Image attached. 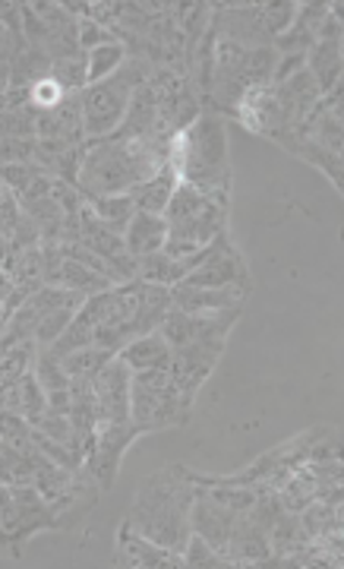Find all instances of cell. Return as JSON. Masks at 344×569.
<instances>
[{"mask_svg":"<svg viewBox=\"0 0 344 569\" xmlns=\"http://www.w3.org/2000/svg\"><path fill=\"white\" fill-rule=\"evenodd\" d=\"M193 500H196V485L190 481L186 468L168 465L142 478L123 522L133 531H140L142 538L174 553H183L193 535V522H190Z\"/></svg>","mask_w":344,"mask_h":569,"instance_id":"1","label":"cell"},{"mask_svg":"<svg viewBox=\"0 0 344 569\" xmlns=\"http://www.w3.org/2000/svg\"><path fill=\"white\" fill-rule=\"evenodd\" d=\"M67 95L70 92L54 77H44V80H39V83L29 89V108L32 111H54Z\"/></svg>","mask_w":344,"mask_h":569,"instance_id":"32","label":"cell"},{"mask_svg":"<svg viewBox=\"0 0 344 569\" xmlns=\"http://www.w3.org/2000/svg\"><path fill=\"white\" fill-rule=\"evenodd\" d=\"M22 48H26V42H17V39L10 35V29H3V26H0V70H3V67H10V61L20 54Z\"/></svg>","mask_w":344,"mask_h":569,"instance_id":"37","label":"cell"},{"mask_svg":"<svg viewBox=\"0 0 344 569\" xmlns=\"http://www.w3.org/2000/svg\"><path fill=\"white\" fill-rule=\"evenodd\" d=\"M294 155H301L304 162L316 165V169L323 171L325 177H332V184H335V187L344 190L342 155H338V152H328V149L316 146V143H310L306 136H301V140H297V146H294Z\"/></svg>","mask_w":344,"mask_h":569,"instance_id":"29","label":"cell"},{"mask_svg":"<svg viewBox=\"0 0 344 569\" xmlns=\"http://www.w3.org/2000/svg\"><path fill=\"white\" fill-rule=\"evenodd\" d=\"M181 184V177H178V171L171 169V165H164L159 174H152L145 184L130 190V200H133V206L136 212H149V215H164L168 210V203H171V196H174V190Z\"/></svg>","mask_w":344,"mask_h":569,"instance_id":"20","label":"cell"},{"mask_svg":"<svg viewBox=\"0 0 344 569\" xmlns=\"http://www.w3.org/2000/svg\"><path fill=\"white\" fill-rule=\"evenodd\" d=\"M111 358H118V355L114 352H104L99 345H85V348H77V352L63 355L61 364L63 370H67V377L92 379Z\"/></svg>","mask_w":344,"mask_h":569,"instance_id":"26","label":"cell"},{"mask_svg":"<svg viewBox=\"0 0 344 569\" xmlns=\"http://www.w3.org/2000/svg\"><path fill=\"white\" fill-rule=\"evenodd\" d=\"M85 61H89V85L102 83V80H108L111 73H118L123 63H127V44L123 42L102 44V48L89 51V54H85Z\"/></svg>","mask_w":344,"mask_h":569,"instance_id":"27","label":"cell"},{"mask_svg":"<svg viewBox=\"0 0 344 569\" xmlns=\"http://www.w3.org/2000/svg\"><path fill=\"white\" fill-rule=\"evenodd\" d=\"M183 275H186L183 260H174V256H168L164 251L149 253V256L136 260V278L145 282V285H164V288H171V285L181 282Z\"/></svg>","mask_w":344,"mask_h":569,"instance_id":"23","label":"cell"},{"mask_svg":"<svg viewBox=\"0 0 344 569\" xmlns=\"http://www.w3.org/2000/svg\"><path fill=\"white\" fill-rule=\"evenodd\" d=\"M7 260H10V237L0 234V270L7 266Z\"/></svg>","mask_w":344,"mask_h":569,"instance_id":"39","label":"cell"},{"mask_svg":"<svg viewBox=\"0 0 344 569\" xmlns=\"http://www.w3.org/2000/svg\"><path fill=\"white\" fill-rule=\"evenodd\" d=\"M36 430H41L44 437H51V440L63 443V446H70L73 443V424H70V415H54V411H44L39 421L32 424Z\"/></svg>","mask_w":344,"mask_h":569,"instance_id":"35","label":"cell"},{"mask_svg":"<svg viewBox=\"0 0 344 569\" xmlns=\"http://www.w3.org/2000/svg\"><path fill=\"white\" fill-rule=\"evenodd\" d=\"M32 374H36V379H39V386L44 389V396H48V399L70 389V377H67V370H63L61 358H58L51 348H39V352H36Z\"/></svg>","mask_w":344,"mask_h":569,"instance_id":"25","label":"cell"},{"mask_svg":"<svg viewBox=\"0 0 344 569\" xmlns=\"http://www.w3.org/2000/svg\"><path fill=\"white\" fill-rule=\"evenodd\" d=\"M89 203V200H85ZM92 206V212L102 219L104 225H111L114 232H127V225H130V219H133V212H136V206H133V200H130V193H118V196H99V200H92L89 203Z\"/></svg>","mask_w":344,"mask_h":569,"instance_id":"28","label":"cell"},{"mask_svg":"<svg viewBox=\"0 0 344 569\" xmlns=\"http://www.w3.org/2000/svg\"><path fill=\"white\" fill-rule=\"evenodd\" d=\"M224 355V342H193V345H183V348H171V367L168 374L174 377L181 396L190 405L196 399L200 386L205 377L215 370V364Z\"/></svg>","mask_w":344,"mask_h":569,"instance_id":"11","label":"cell"},{"mask_svg":"<svg viewBox=\"0 0 344 569\" xmlns=\"http://www.w3.org/2000/svg\"><path fill=\"white\" fill-rule=\"evenodd\" d=\"M243 512L224 506L222 500H215L205 487H196V500H193V512H190V522H193V531L203 535L205 541L212 548L224 553L227 541H231V531L237 526Z\"/></svg>","mask_w":344,"mask_h":569,"instance_id":"14","label":"cell"},{"mask_svg":"<svg viewBox=\"0 0 344 569\" xmlns=\"http://www.w3.org/2000/svg\"><path fill=\"white\" fill-rule=\"evenodd\" d=\"M77 42H80V51H95V48H102V44H111L118 42V35L108 29V26H102V22L95 20H80V26H77Z\"/></svg>","mask_w":344,"mask_h":569,"instance_id":"33","label":"cell"},{"mask_svg":"<svg viewBox=\"0 0 344 569\" xmlns=\"http://www.w3.org/2000/svg\"><path fill=\"white\" fill-rule=\"evenodd\" d=\"M164 241H168V225H164L162 215L133 212V219H130V225L123 232V247L133 260L164 251Z\"/></svg>","mask_w":344,"mask_h":569,"instance_id":"18","label":"cell"},{"mask_svg":"<svg viewBox=\"0 0 344 569\" xmlns=\"http://www.w3.org/2000/svg\"><path fill=\"white\" fill-rule=\"evenodd\" d=\"M102 497V485L95 481V475L82 465L73 471L70 485L63 490L58 500H51V509H54V519H58V528H73L80 526L82 519L89 516V509L99 504Z\"/></svg>","mask_w":344,"mask_h":569,"instance_id":"15","label":"cell"},{"mask_svg":"<svg viewBox=\"0 0 344 569\" xmlns=\"http://www.w3.org/2000/svg\"><path fill=\"white\" fill-rule=\"evenodd\" d=\"M7 504H10V487L0 481V509H3Z\"/></svg>","mask_w":344,"mask_h":569,"instance_id":"40","label":"cell"},{"mask_svg":"<svg viewBox=\"0 0 344 569\" xmlns=\"http://www.w3.org/2000/svg\"><path fill=\"white\" fill-rule=\"evenodd\" d=\"M22 162H36V140L0 136V165H22Z\"/></svg>","mask_w":344,"mask_h":569,"instance_id":"34","label":"cell"},{"mask_svg":"<svg viewBox=\"0 0 344 569\" xmlns=\"http://www.w3.org/2000/svg\"><path fill=\"white\" fill-rule=\"evenodd\" d=\"M183 567H196V569H222L231 567V560L219 553V550L212 548L209 541H205L203 535H190V541H186V548H183Z\"/></svg>","mask_w":344,"mask_h":569,"instance_id":"30","label":"cell"},{"mask_svg":"<svg viewBox=\"0 0 344 569\" xmlns=\"http://www.w3.org/2000/svg\"><path fill=\"white\" fill-rule=\"evenodd\" d=\"M118 358L130 367V374H142V370H168L171 367V345L164 342V336L155 329L149 336L133 338L127 342Z\"/></svg>","mask_w":344,"mask_h":569,"instance_id":"17","label":"cell"},{"mask_svg":"<svg viewBox=\"0 0 344 569\" xmlns=\"http://www.w3.org/2000/svg\"><path fill=\"white\" fill-rule=\"evenodd\" d=\"M0 408L20 415V418H26L29 424H36L41 415L48 411V396H44V389L39 386V379H36L32 370H29L17 386H10V389L0 396Z\"/></svg>","mask_w":344,"mask_h":569,"instance_id":"21","label":"cell"},{"mask_svg":"<svg viewBox=\"0 0 344 569\" xmlns=\"http://www.w3.org/2000/svg\"><path fill=\"white\" fill-rule=\"evenodd\" d=\"M152 63L142 58H127L118 73H111L102 83L85 85L80 92L82 105V130H85V143L104 140L114 130H121L123 118L130 111V99L149 77H152Z\"/></svg>","mask_w":344,"mask_h":569,"instance_id":"5","label":"cell"},{"mask_svg":"<svg viewBox=\"0 0 344 569\" xmlns=\"http://www.w3.org/2000/svg\"><path fill=\"white\" fill-rule=\"evenodd\" d=\"M36 114H39V111H32L29 105L0 111V136L36 140Z\"/></svg>","mask_w":344,"mask_h":569,"instance_id":"31","label":"cell"},{"mask_svg":"<svg viewBox=\"0 0 344 569\" xmlns=\"http://www.w3.org/2000/svg\"><path fill=\"white\" fill-rule=\"evenodd\" d=\"M0 528L10 545H20L36 531L58 528L54 509L36 487H10V504L0 509Z\"/></svg>","mask_w":344,"mask_h":569,"instance_id":"8","label":"cell"},{"mask_svg":"<svg viewBox=\"0 0 344 569\" xmlns=\"http://www.w3.org/2000/svg\"><path fill=\"white\" fill-rule=\"evenodd\" d=\"M227 210H231L227 196H212L181 181L162 215L168 225L164 253L183 260L209 247L219 234L227 232Z\"/></svg>","mask_w":344,"mask_h":569,"instance_id":"4","label":"cell"},{"mask_svg":"<svg viewBox=\"0 0 344 569\" xmlns=\"http://www.w3.org/2000/svg\"><path fill=\"white\" fill-rule=\"evenodd\" d=\"M190 408L168 370H142L130 379V421L140 434L181 427L190 421Z\"/></svg>","mask_w":344,"mask_h":569,"instance_id":"6","label":"cell"},{"mask_svg":"<svg viewBox=\"0 0 344 569\" xmlns=\"http://www.w3.org/2000/svg\"><path fill=\"white\" fill-rule=\"evenodd\" d=\"M58 288H70V292H77V295L92 297V295H99V292H108V288H111V282L102 278L99 273H92V270H85V266L77 263V260L63 256Z\"/></svg>","mask_w":344,"mask_h":569,"instance_id":"24","label":"cell"},{"mask_svg":"<svg viewBox=\"0 0 344 569\" xmlns=\"http://www.w3.org/2000/svg\"><path fill=\"white\" fill-rule=\"evenodd\" d=\"M130 367L121 358H111L92 377L95 402H99V424L130 421Z\"/></svg>","mask_w":344,"mask_h":569,"instance_id":"12","label":"cell"},{"mask_svg":"<svg viewBox=\"0 0 344 569\" xmlns=\"http://www.w3.org/2000/svg\"><path fill=\"white\" fill-rule=\"evenodd\" d=\"M342 42L335 39H316V44L306 51V70L323 95L342 85Z\"/></svg>","mask_w":344,"mask_h":569,"instance_id":"19","label":"cell"},{"mask_svg":"<svg viewBox=\"0 0 344 569\" xmlns=\"http://www.w3.org/2000/svg\"><path fill=\"white\" fill-rule=\"evenodd\" d=\"M241 311H222V314H183V311H168L159 326V333L171 348H183L193 342H227L231 326L241 319Z\"/></svg>","mask_w":344,"mask_h":569,"instance_id":"9","label":"cell"},{"mask_svg":"<svg viewBox=\"0 0 344 569\" xmlns=\"http://www.w3.org/2000/svg\"><path fill=\"white\" fill-rule=\"evenodd\" d=\"M111 567H130V569H171L183 567L181 553L162 548L149 538H142L140 531L121 522V531H118V548H114V557H111Z\"/></svg>","mask_w":344,"mask_h":569,"instance_id":"13","label":"cell"},{"mask_svg":"<svg viewBox=\"0 0 344 569\" xmlns=\"http://www.w3.org/2000/svg\"><path fill=\"white\" fill-rule=\"evenodd\" d=\"M168 165L183 184L231 200V159H227V124L219 111H203L168 146Z\"/></svg>","mask_w":344,"mask_h":569,"instance_id":"3","label":"cell"},{"mask_svg":"<svg viewBox=\"0 0 344 569\" xmlns=\"http://www.w3.org/2000/svg\"><path fill=\"white\" fill-rule=\"evenodd\" d=\"M246 301L241 288H186V285H171V307L183 314H222V311H237Z\"/></svg>","mask_w":344,"mask_h":569,"instance_id":"16","label":"cell"},{"mask_svg":"<svg viewBox=\"0 0 344 569\" xmlns=\"http://www.w3.org/2000/svg\"><path fill=\"white\" fill-rule=\"evenodd\" d=\"M54 61L41 51V48H22L20 54L10 61V89H32V85L51 77Z\"/></svg>","mask_w":344,"mask_h":569,"instance_id":"22","label":"cell"},{"mask_svg":"<svg viewBox=\"0 0 344 569\" xmlns=\"http://www.w3.org/2000/svg\"><path fill=\"white\" fill-rule=\"evenodd\" d=\"M178 285H186V288H241V292H253V273L243 260V253L231 244L227 232H222L209 247H205V260L186 273L178 282Z\"/></svg>","mask_w":344,"mask_h":569,"instance_id":"7","label":"cell"},{"mask_svg":"<svg viewBox=\"0 0 344 569\" xmlns=\"http://www.w3.org/2000/svg\"><path fill=\"white\" fill-rule=\"evenodd\" d=\"M140 437V430L133 427V421L123 424H99L95 427V440L85 453V468L95 475V481L102 485V490H111L118 475H121L123 453L130 449V443Z\"/></svg>","mask_w":344,"mask_h":569,"instance_id":"10","label":"cell"},{"mask_svg":"<svg viewBox=\"0 0 344 569\" xmlns=\"http://www.w3.org/2000/svg\"><path fill=\"white\" fill-rule=\"evenodd\" d=\"M10 295H13V278H10V275L0 270V307L7 304V297H10Z\"/></svg>","mask_w":344,"mask_h":569,"instance_id":"38","label":"cell"},{"mask_svg":"<svg viewBox=\"0 0 344 569\" xmlns=\"http://www.w3.org/2000/svg\"><path fill=\"white\" fill-rule=\"evenodd\" d=\"M32 247H41V234L36 228V222L22 212L20 222H17V228L10 234V253H22V251H32Z\"/></svg>","mask_w":344,"mask_h":569,"instance_id":"36","label":"cell"},{"mask_svg":"<svg viewBox=\"0 0 344 569\" xmlns=\"http://www.w3.org/2000/svg\"><path fill=\"white\" fill-rule=\"evenodd\" d=\"M168 165V149L149 140H133L123 133H111L104 140L85 143L77 184L82 200H99V196H118L130 193L133 187L145 184L152 174Z\"/></svg>","mask_w":344,"mask_h":569,"instance_id":"2","label":"cell"}]
</instances>
